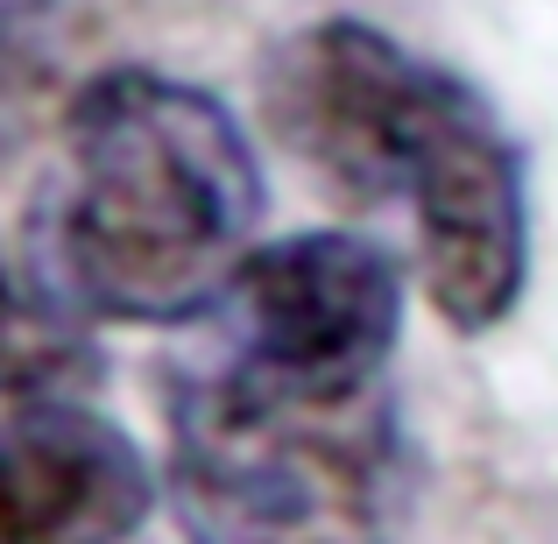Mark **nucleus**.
<instances>
[{
  "label": "nucleus",
  "instance_id": "f257e3e1",
  "mask_svg": "<svg viewBox=\"0 0 558 544\" xmlns=\"http://www.w3.org/2000/svg\"><path fill=\"white\" fill-rule=\"evenodd\" d=\"M269 128L326 191L410 205L417 276L452 333H495L531 290L523 149L460 71L361 14L298 28L262 71Z\"/></svg>",
  "mask_w": 558,
  "mask_h": 544
},
{
  "label": "nucleus",
  "instance_id": "f03ea898",
  "mask_svg": "<svg viewBox=\"0 0 558 544\" xmlns=\"http://www.w3.org/2000/svg\"><path fill=\"white\" fill-rule=\"evenodd\" d=\"M269 178L219 93L149 64L93 71L28 213L43 290L85 326H191L227 304Z\"/></svg>",
  "mask_w": 558,
  "mask_h": 544
},
{
  "label": "nucleus",
  "instance_id": "39448f33",
  "mask_svg": "<svg viewBox=\"0 0 558 544\" xmlns=\"http://www.w3.org/2000/svg\"><path fill=\"white\" fill-rule=\"evenodd\" d=\"M156 509V467L78 396L0 410V544H128Z\"/></svg>",
  "mask_w": 558,
  "mask_h": 544
},
{
  "label": "nucleus",
  "instance_id": "20e7f679",
  "mask_svg": "<svg viewBox=\"0 0 558 544\" xmlns=\"http://www.w3.org/2000/svg\"><path fill=\"white\" fill-rule=\"evenodd\" d=\"M227 367L304 403H381L403 340V269L361 233H283L241 262L227 304Z\"/></svg>",
  "mask_w": 558,
  "mask_h": 544
},
{
  "label": "nucleus",
  "instance_id": "0eeeda50",
  "mask_svg": "<svg viewBox=\"0 0 558 544\" xmlns=\"http://www.w3.org/2000/svg\"><path fill=\"white\" fill-rule=\"evenodd\" d=\"M99 382V354L85 318L43 290V276H14L0 255V410L85 396Z\"/></svg>",
  "mask_w": 558,
  "mask_h": 544
},
{
  "label": "nucleus",
  "instance_id": "7ed1b4c3",
  "mask_svg": "<svg viewBox=\"0 0 558 544\" xmlns=\"http://www.w3.org/2000/svg\"><path fill=\"white\" fill-rule=\"evenodd\" d=\"M381 403H304L241 367L170 389V503L191 544H389Z\"/></svg>",
  "mask_w": 558,
  "mask_h": 544
},
{
  "label": "nucleus",
  "instance_id": "423d86ee",
  "mask_svg": "<svg viewBox=\"0 0 558 544\" xmlns=\"http://www.w3.org/2000/svg\"><path fill=\"white\" fill-rule=\"evenodd\" d=\"M85 14L71 0H0V164L28 149L43 128H64L78 99Z\"/></svg>",
  "mask_w": 558,
  "mask_h": 544
}]
</instances>
